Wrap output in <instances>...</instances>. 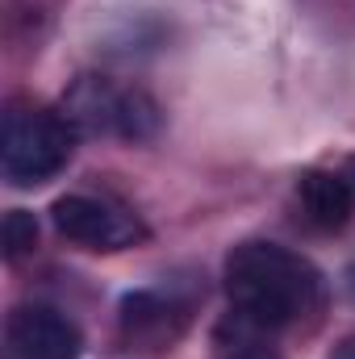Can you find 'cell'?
<instances>
[{"label": "cell", "mask_w": 355, "mask_h": 359, "mask_svg": "<svg viewBox=\"0 0 355 359\" xmlns=\"http://www.w3.org/2000/svg\"><path fill=\"white\" fill-rule=\"evenodd\" d=\"M222 280L230 305L272 330H288L309 313H318L322 305V271L305 255L267 238L239 243L226 255Z\"/></svg>", "instance_id": "cell-1"}, {"label": "cell", "mask_w": 355, "mask_h": 359, "mask_svg": "<svg viewBox=\"0 0 355 359\" xmlns=\"http://www.w3.org/2000/svg\"><path fill=\"white\" fill-rule=\"evenodd\" d=\"M76 138L80 130L63 117V109L8 104L0 134V172L13 188H38L72 163Z\"/></svg>", "instance_id": "cell-2"}, {"label": "cell", "mask_w": 355, "mask_h": 359, "mask_svg": "<svg viewBox=\"0 0 355 359\" xmlns=\"http://www.w3.org/2000/svg\"><path fill=\"white\" fill-rule=\"evenodd\" d=\"M63 117L80 134L117 142H147L163 126V113L151 92L121 84L113 76H80L63 96Z\"/></svg>", "instance_id": "cell-3"}, {"label": "cell", "mask_w": 355, "mask_h": 359, "mask_svg": "<svg viewBox=\"0 0 355 359\" xmlns=\"http://www.w3.org/2000/svg\"><path fill=\"white\" fill-rule=\"evenodd\" d=\"M51 222L55 230L84 247V251H100V255H113V251H130L138 243H147V226L142 217L113 201V196H92V192H67L51 205Z\"/></svg>", "instance_id": "cell-4"}, {"label": "cell", "mask_w": 355, "mask_h": 359, "mask_svg": "<svg viewBox=\"0 0 355 359\" xmlns=\"http://www.w3.org/2000/svg\"><path fill=\"white\" fill-rule=\"evenodd\" d=\"M8 347L21 359H80L84 355V334L80 326L55 309V305H42V301H29V305H17L8 313Z\"/></svg>", "instance_id": "cell-5"}, {"label": "cell", "mask_w": 355, "mask_h": 359, "mask_svg": "<svg viewBox=\"0 0 355 359\" xmlns=\"http://www.w3.org/2000/svg\"><path fill=\"white\" fill-rule=\"evenodd\" d=\"M184 322H188V305L176 301L172 292H163V288L126 292V297H121V309H117L121 339H126L130 347H142V351L168 347L172 339H180Z\"/></svg>", "instance_id": "cell-6"}, {"label": "cell", "mask_w": 355, "mask_h": 359, "mask_svg": "<svg viewBox=\"0 0 355 359\" xmlns=\"http://www.w3.org/2000/svg\"><path fill=\"white\" fill-rule=\"evenodd\" d=\"M297 201L309 226L318 230H343L355 213V188L335 168H309L297 176Z\"/></svg>", "instance_id": "cell-7"}, {"label": "cell", "mask_w": 355, "mask_h": 359, "mask_svg": "<svg viewBox=\"0 0 355 359\" xmlns=\"http://www.w3.org/2000/svg\"><path fill=\"white\" fill-rule=\"evenodd\" d=\"M209 351H213V359H284L276 347V330L239 309L217 318V326L209 334Z\"/></svg>", "instance_id": "cell-8"}, {"label": "cell", "mask_w": 355, "mask_h": 359, "mask_svg": "<svg viewBox=\"0 0 355 359\" xmlns=\"http://www.w3.org/2000/svg\"><path fill=\"white\" fill-rule=\"evenodd\" d=\"M0 243H4V259L34 255V247H38V222H34V213L8 209L4 213V226H0Z\"/></svg>", "instance_id": "cell-9"}, {"label": "cell", "mask_w": 355, "mask_h": 359, "mask_svg": "<svg viewBox=\"0 0 355 359\" xmlns=\"http://www.w3.org/2000/svg\"><path fill=\"white\" fill-rule=\"evenodd\" d=\"M330 359H355V334L339 339V343H335V351H330Z\"/></svg>", "instance_id": "cell-10"}, {"label": "cell", "mask_w": 355, "mask_h": 359, "mask_svg": "<svg viewBox=\"0 0 355 359\" xmlns=\"http://www.w3.org/2000/svg\"><path fill=\"white\" fill-rule=\"evenodd\" d=\"M339 172H343V180L355 188V155H347V159H343V168H339Z\"/></svg>", "instance_id": "cell-11"}, {"label": "cell", "mask_w": 355, "mask_h": 359, "mask_svg": "<svg viewBox=\"0 0 355 359\" xmlns=\"http://www.w3.org/2000/svg\"><path fill=\"white\" fill-rule=\"evenodd\" d=\"M347 292H351V301H355V268L347 271Z\"/></svg>", "instance_id": "cell-12"}]
</instances>
